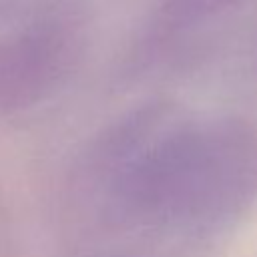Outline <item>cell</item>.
Returning a JSON list of instances; mask_svg holds the SVG:
<instances>
[{"instance_id":"obj_1","label":"cell","mask_w":257,"mask_h":257,"mask_svg":"<svg viewBox=\"0 0 257 257\" xmlns=\"http://www.w3.org/2000/svg\"><path fill=\"white\" fill-rule=\"evenodd\" d=\"M257 199V131L147 104L108 126L66 185V257H191Z\"/></svg>"},{"instance_id":"obj_2","label":"cell","mask_w":257,"mask_h":257,"mask_svg":"<svg viewBox=\"0 0 257 257\" xmlns=\"http://www.w3.org/2000/svg\"><path fill=\"white\" fill-rule=\"evenodd\" d=\"M8 10L0 30V110L20 112L44 102L64 82L78 54L72 10L32 0Z\"/></svg>"},{"instance_id":"obj_3","label":"cell","mask_w":257,"mask_h":257,"mask_svg":"<svg viewBox=\"0 0 257 257\" xmlns=\"http://www.w3.org/2000/svg\"><path fill=\"white\" fill-rule=\"evenodd\" d=\"M241 0H163L157 14V34L167 40L183 30H191L199 24L213 20L215 16L237 6Z\"/></svg>"}]
</instances>
